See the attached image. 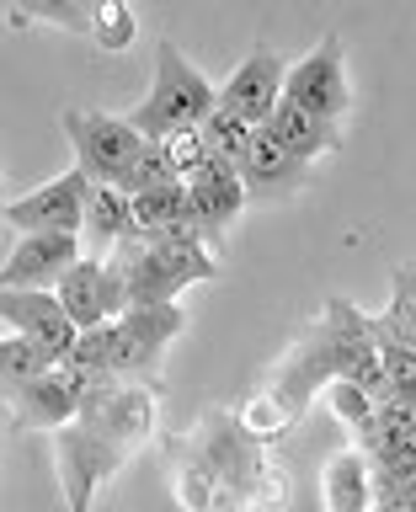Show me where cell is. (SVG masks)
<instances>
[{
  "instance_id": "obj_1",
  "label": "cell",
  "mask_w": 416,
  "mask_h": 512,
  "mask_svg": "<svg viewBox=\"0 0 416 512\" xmlns=\"http://www.w3.org/2000/svg\"><path fill=\"white\" fill-rule=\"evenodd\" d=\"M336 379L368 390V395H374V406L395 395L390 379H384V363H379L374 331H368V315L358 310V304H347V299H326V315L315 320V331L304 336V342L288 347L283 363L272 368L267 395L299 422V416L310 411V395L331 390Z\"/></svg>"
},
{
  "instance_id": "obj_2",
  "label": "cell",
  "mask_w": 416,
  "mask_h": 512,
  "mask_svg": "<svg viewBox=\"0 0 416 512\" xmlns=\"http://www.w3.org/2000/svg\"><path fill=\"white\" fill-rule=\"evenodd\" d=\"M214 107H219V86L203 70H192L187 54L171 38H160L155 43V80H150V91H144V102L134 112H123V118L134 123L139 139L166 144L171 134H182V128H198Z\"/></svg>"
},
{
  "instance_id": "obj_3",
  "label": "cell",
  "mask_w": 416,
  "mask_h": 512,
  "mask_svg": "<svg viewBox=\"0 0 416 512\" xmlns=\"http://www.w3.org/2000/svg\"><path fill=\"white\" fill-rule=\"evenodd\" d=\"M112 278L123 288L128 310H144V304H176V294L192 283L219 278V256H208L198 246H150L139 230H128L118 240V251L107 256Z\"/></svg>"
},
{
  "instance_id": "obj_4",
  "label": "cell",
  "mask_w": 416,
  "mask_h": 512,
  "mask_svg": "<svg viewBox=\"0 0 416 512\" xmlns=\"http://www.w3.org/2000/svg\"><path fill=\"white\" fill-rule=\"evenodd\" d=\"M59 128L75 144V171L91 176L96 187H118V192L128 182V171H134V160L144 155V144H150V139L134 134V123H128L123 112L64 107L59 112Z\"/></svg>"
},
{
  "instance_id": "obj_5",
  "label": "cell",
  "mask_w": 416,
  "mask_h": 512,
  "mask_svg": "<svg viewBox=\"0 0 416 512\" xmlns=\"http://www.w3.org/2000/svg\"><path fill=\"white\" fill-rule=\"evenodd\" d=\"M187 331L182 304H144L112 320V379L139 384V390L160 395V368H166V347Z\"/></svg>"
},
{
  "instance_id": "obj_6",
  "label": "cell",
  "mask_w": 416,
  "mask_h": 512,
  "mask_svg": "<svg viewBox=\"0 0 416 512\" xmlns=\"http://www.w3.org/2000/svg\"><path fill=\"white\" fill-rule=\"evenodd\" d=\"M134 459V448H123L118 438L96 432L86 422H70L54 432V464H59V491L70 512H91V502L102 496V486L123 464Z\"/></svg>"
},
{
  "instance_id": "obj_7",
  "label": "cell",
  "mask_w": 416,
  "mask_h": 512,
  "mask_svg": "<svg viewBox=\"0 0 416 512\" xmlns=\"http://www.w3.org/2000/svg\"><path fill=\"white\" fill-rule=\"evenodd\" d=\"M283 96L315 118H326L336 128H347L352 118V80H347V48H342V32H326L310 54H299L288 64V86Z\"/></svg>"
},
{
  "instance_id": "obj_8",
  "label": "cell",
  "mask_w": 416,
  "mask_h": 512,
  "mask_svg": "<svg viewBox=\"0 0 416 512\" xmlns=\"http://www.w3.org/2000/svg\"><path fill=\"white\" fill-rule=\"evenodd\" d=\"M91 176H80L75 166L59 176V182H43L32 187L27 198H11L0 208L6 230L22 240V235H80L86 230V198H91Z\"/></svg>"
},
{
  "instance_id": "obj_9",
  "label": "cell",
  "mask_w": 416,
  "mask_h": 512,
  "mask_svg": "<svg viewBox=\"0 0 416 512\" xmlns=\"http://www.w3.org/2000/svg\"><path fill=\"white\" fill-rule=\"evenodd\" d=\"M283 86H288V59L267 38H256L251 54L240 59L230 70V80L219 86V107L235 112V118L251 123V128H267L278 102H283Z\"/></svg>"
},
{
  "instance_id": "obj_10",
  "label": "cell",
  "mask_w": 416,
  "mask_h": 512,
  "mask_svg": "<svg viewBox=\"0 0 416 512\" xmlns=\"http://www.w3.org/2000/svg\"><path fill=\"white\" fill-rule=\"evenodd\" d=\"M75 262H86L80 235H22L0 262V294H59Z\"/></svg>"
},
{
  "instance_id": "obj_11",
  "label": "cell",
  "mask_w": 416,
  "mask_h": 512,
  "mask_svg": "<svg viewBox=\"0 0 416 512\" xmlns=\"http://www.w3.org/2000/svg\"><path fill=\"white\" fill-rule=\"evenodd\" d=\"M96 432L118 438L123 448H139L155 438V390H139V384H123V379H102L91 395H80V416Z\"/></svg>"
},
{
  "instance_id": "obj_12",
  "label": "cell",
  "mask_w": 416,
  "mask_h": 512,
  "mask_svg": "<svg viewBox=\"0 0 416 512\" xmlns=\"http://www.w3.org/2000/svg\"><path fill=\"white\" fill-rule=\"evenodd\" d=\"M0 320H6V331L27 336V342L43 347L48 363H64L80 342V326L70 315H64L59 294H0Z\"/></svg>"
},
{
  "instance_id": "obj_13",
  "label": "cell",
  "mask_w": 416,
  "mask_h": 512,
  "mask_svg": "<svg viewBox=\"0 0 416 512\" xmlns=\"http://www.w3.org/2000/svg\"><path fill=\"white\" fill-rule=\"evenodd\" d=\"M187 198H192V214L203 219L208 240H214V256H224V246H230V224L240 219V208L251 203L240 171L224 166V160H208V166L187 182Z\"/></svg>"
},
{
  "instance_id": "obj_14",
  "label": "cell",
  "mask_w": 416,
  "mask_h": 512,
  "mask_svg": "<svg viewBox=\"0 0 416 512\" xmlns=\"http://www.w3.org/2000/svg\"><path fill=\"white\" fill-rule=\"evenodd\" d=\"M240 182H246L251 203H283L310 182V166L288 155L283 144L272 139V128H256L251 150H246V160H240Z\"/></svg>"
},
{
  "instance_id": "obj_15",
  "label": "cell",
  "mask_w": 416,
  "mask_h": 512,
  "mask_svg": "<svg viewBox=\"0 0 416 512\" xmlns=\"http://www.w3.org/2000/svg\"><path fill=\"white\" fill-rule=\"evenodd\" d=\"M6 416H11V432H43V427L59 432L80 416V395L54 368V374L22 384V390H6Z\"/></svg>"
},
{
  "instance_id": "obj_16",
  "label": "cell",
  "mask_w": 416,
  "mask_h": 512,
  "mask_svg": "<svg viewBox=\"0 0 416 512\" xmlns=\"http://www.w3.org/2000/svg\"><path fill=\"white\" fill-rule=\"evenodd\" d=\"M272 139L283 144L294 160H304V166H315L320 155H336L347 144V128H336V123H326V118H315V112H304V107H294L283 96L278 102V112H272Z\"/></svg>"
},
{
  "instance_id": "obj_17",
  "label": "cell",
  "mask_w": 416,
  "mask_h": 512,
  "mask_svg": "<svg viewBox=\"0 0 416 512\" xmlns=\"http://www.w3.org/2000/svg\"><path fill=\"white\" fill-rule=\"evenodd\" d=\"M128 224H134V198L118 192V187H91L86 230H80V246H86L91 262H107V256L118 251V240L128 235Z\"/></svg>"
},
{
  "instance_id": "obj_18",
  "label": "cell",
  "mask_w": 416,
  "mask_h": 512,
  "mask_svg": "<svg viewBox=\"0 0 416 512\" xmlns=\"http://www.w3.org/2000/svg\"><path fill=\"white\" fill-rule=\"evenodd\" d=\"M320 502H326V512H374V464H368L358 448L331 454Z\"/></svg>"
},
{
  "instance_id": "obj_19",
  "label": "cell",
  "mask_w": 416,
  "mask_h": 512,
  "mask_svg": "<svg viewBox=\"0 0 416 512\" xmlns=\"http://www.w3.org/2000/svg\"><path fill=\"white\" fill-rule=\"evenodd\" d=\"M198 134H203V144H208V155L240 171V160H246V150H251V134H256V128H251V123H240L235 112L214 107V112H208V118L198 123Z\"/></svg>"
},
{
  "instance_id": "obj_20",
  "label": "cell",
  "mask_w": 416,
  "mask_h": 512,
  "mask_svg": "<svg viewBox=\"0 0 416 512\" xmlns=\"http://www.w3.org/2000/svg\"><path fill=\"white\" fill-rule=\"evenodd\" d=\"M43 374H54V363L43 358L38 342H27L16 331L0 336V390H22V384L43 379Z\"/></svg>"
},
{
  "instance_id": "obj_21",
  "label": "cell",
  "mask_w": 416,
  "mask_h": 512,
  "mask_svg": "<svg viewBox=\"0 0 416 512\" xmlns=\"http://www.w3.org/2000/svg\"><path fill=\"white\" fill-rule=\"evenodd\" d=\"M379 320L416 347V267H395V299H390V310H384Z\"/></svg>"
},
{
  "instance_id": "obj_22",
  "label": "cell",
  "mask_w": 416,
  "mask_h": 512,
  "mask_svg": "<svg viewBox=\"0 0 416 512\" xmlns=\"http://www.w3.org/2000/svg\"><path fill=\"white\" fill-rule=\"evenodd\" d=\"M91 43L107 48V54H123L128 43H134V11L128 6H96V22H91Z\"/></svg>"
},
{
  "instance_id": "obj_23",
  "label": "cell",
  "mask_w": 416,
  "mask_h": 512,
  "mask_svg": "<svg viewBox=\"0 0 416 512\" xmlns=\"http://www.w3.org/2000/svg\"><path fill=\"white\" fill-rule=\"evenodd\" d=\"M166 160H171L176 182H192V176H198L214 155H208V144H203L198 128H182V134H171V139H166Z\"/></svg>"
},
{
  "instance_id": "obj_24",
  "label": "cell",
  "mask_w": 416,
  "mask_h": 512,
  "mask_svg": "<svg viewBox=\"0 0 416 512\" xmlns=\"http://www.w3.org/2000/svg\"><path fill=\"white\" fill-rule=\"evenodd\" d=\"M326 400H331V411L342 416L352 432H363L368 422H374V411H379V406H374V395L358 390V384H347V379H336L331 390H326Z\"/></svg>"
},
{
  "instance_id": "obj_25",
  "label": "cell",
  "mask_w": 416,
  "mask_h": 512,
  "mask_svg": "<svg viewBox=\"0 0 416 512\" xmlns=\"http://www.w3.org/2000/svg\"><path fill=\"white\" fill-rule=\"evenodd\" d=\"M374 422H379L384 438H416V395H390V400H379Z\"/></svg>"
}]
</instances>
